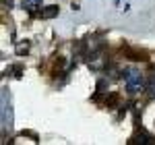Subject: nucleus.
Wrapping results in <instances>:
<instances>
[{
  "instance_id": "f257e3e1",
  "label": "nucleus",
  "mask_w": 155,
  "mask_h": 145,
  "mask_svg": "<svg viewBox=\"0 0 155 145\" xmlns=\"http://www.w3.org/2000/svg\"><path fill=\"white\" fill-rule=\"evenodd\" d=\"M122 79H124V87L130 96H137L145 89V77L139 69H126L122 72Z\"/></svg>"
},
{
  "instance_id": "f03ea898",
  "label": "nucleus",
  "mask_w": 155,
  "mask_h": 145,
  "mask_svg": "<svg viewBox=\"0 0 155 145\" xmlns=\"http://www.w3.org/2000/svg\"><path fill=\"white\" fill-rule=\"evenodd\" d=\"M11 129L12 126V110H11V97L6 93V89L2 91V129Z\"/></svg>"
},
{
  "instance_id": "7ed1b4c3",
  "label": "nucleus",
  "mask_w": 155,
  "mask_h": 145,
  "mask_svg": "<svg viewBox=\"0 0 155 145\" xmlns=\"http://www.w3.org/2000/svg\"><path fill=\"white\" fill-rule=\"evenodd\" d=\"M130 145H137V143H141V145H151V143H155V139L151 137V135H147V133H137L134 137H130V141H128Z\"/></svg>"
},
{
  "instance_id": "20e7f679",
  "label": "nucleus",
  "mask_w": 155,
  "mask_h": 145,
  "mask_svg": "<svg viewBox=\"0 0 155 145\" xmlns=\"http://www.w3.org/2000/svg\"><path fill=\"white\" fill-rule=\"evenodd\" d=\"M39 17L41 19H54V17H58V6L56 4H50L46 8H41L39 11Z\"/></svg>"
},
{
  "instance_id": "39448f33",
  "label": "nucleus",
  "mask_w": 155,
  "mask_h": 145,
  "mask_svg": "<svg viewBox=\"0 0 155 145\" xmlns=\"http://www.w3.org/2000/svg\"><path fill=\"white\" fill-rule=\"evenodd\" d=\"M41 0H23V8L27 12H35V8H39Z\"/></svg>"
},
{
  "instance_id": "423d86ee",
  "label": "nucleus",
  "mask_w": 155,
  "mask_h": 145,
  "mask_svg": "<svg viewBox=\"0 0 155 145\" xmlns=\"http://www.w3.org/2000/svg\"><path fill=\"white\" fill-rule=\"evenodd\" d=\"M147 91H149L151 97H155V75H151L149 81H147Z\"/></svg>"
},
{
  "instance_id": "0eeeda50",
  "label": "nucleus",
  "mask_w": 155,
  "mask_h": 145,
  "mask_svg": "<svg viewBox=\"0 0 155 145\" xmlns=\"http://www.w3.org/2000/svg\"><path fill=\"white\" fill-rule=\"evenodd\" d=\"M15 52H17L19 56H23V54H27V52H29V42H25V44H17V48H15Z\"/></svg>"
},
{
  "instance_id": "6e6552de",
  "label": "nucleus",
  "mask_w": 155,
  "mask_h": 145,
  "mask_svg": "<svg viewBox=\"0 0 155 145\" xmlns=\"http://www.w3.org/2000/svg\"><path fill=\"white\" fill-rule=\"evenodd\" d=\"M6 72H11L15 79H19V77H21V72H23V69H21V66H11V69H8Z\"/></svg>"
}]
</instances>
